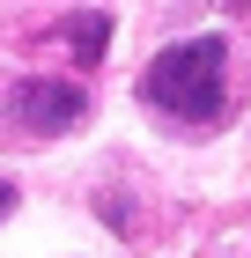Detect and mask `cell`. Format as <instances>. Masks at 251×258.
<instances>
[{"label": "cell", "instance_id": "cell-1", "mask_svg": "<svg viewBox=\"0 0 251 258\" xmlns=\"http://www.w3.org/2000/svg\"><path fill=\"white\" fill-rule=\"evenodd\" d=\"M222 67H229V44L222 37H185L170 52H155L148 74H140V96L155 111H170L185 125H207L222 111Z\"/></svg>", "mask_w": 251, "mask_h": 258}, {"label": "cell", "instance_id": "cell-2", "mask_svg": "<svg viewBox=\"0 0 251 258\" xmlns=\"http://www.w3.org/2000/svg\"><path fill=\"white\" fill-rule=\"evenodd\" d=\"M89 118V96L74 81H52V74H30L0 96V140H59Z\"/></svg>", "mask_w": 251, "mask_h": 258}, {"label": "cell", "instance_id": "cell-3", "mask_svg": "<svg viewBox=\"0 0 251 258\" xmlns=\"http://www.w3.org/2000/svg\"><path fill=\"white\" fill-rule=\"evenodd\" d=\"M67 37H74V59H81V67H96V59H104V37H111V22H104V15H74V22H67Z\"/></svg>", "mask_w": 251, "mask_h": 258}, {"label": "cell", "instance_id": "cell-4", "mask_svg": "<svg viewBox=\"0 0 251 258\" xmlns=\"http://www.w3.org/2000/svg\"><path fill=\"white\" fill-rule=\"evenodd\" d=\"M8 214H15V184H0V221H8Z\"/></svg>", "mask_w": 251, "mask_h": 258}]
</instances>
